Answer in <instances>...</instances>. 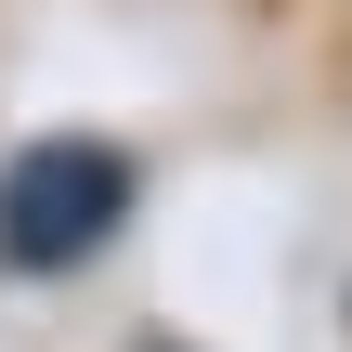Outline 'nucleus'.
I'll list each match as a JSON object with an SVG mask.
<instances>
[{"mask_svg":"<svg viewBox=\"0 0 352 352\" xmlns=\"http://www.w3.org/2000/svg\"><path fill=\"white\" fill-rule=\"evenodd\" d=\"M118 209H131V157L52 131V144H26V157L0 170V261L65 274V261H91V248L118 235Z\"/></svg>","mask_w":352,"mask_h":352,"instance_id":"1","label":"nucleus"}]
</instances>
